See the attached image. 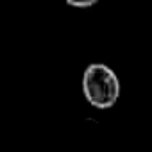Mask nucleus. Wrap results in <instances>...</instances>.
<instances>
[{
    "label": "nucleus",
    "instance_id": "f257e3e1",
    "mask_svg": "<svg viewBox=\"0 0 152 152\" xmlns=\"http://www.w3.org/2000/svg\"><path fill=\"white\" fill-rule=\"evenodd\" d=\"M83 91L93 107L109 109L120 97V81L107 64L91 63L83 75Z\"/></svg>",
    "mask_w": 152,
    "mask_h": 152
},
{
    "label": "nucleus",
    "instance_id": "f03ea898",
    "mask_svg": "<svg viewBox=\"0 0 152 152\" xmlns=\"http://www.w3.org/2000/svg\"><path fill=\"white\" fill-rule=\"evenodd\" d=\"M64 2L72 7H79V9H86V7H93L99 0H64Z\"/></svg>",
    "mask_w": 152,
    "mask_h": 152
}]
</instances>
